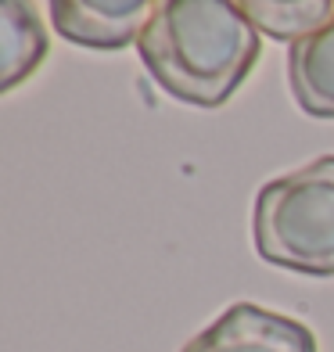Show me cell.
Returning <instances> with one entry per match:
<instances>
[{"instance_id":"1","label":"cell","mask_w":334,"mask_h":352,"mask_svg":"<svg viewBox=\"0 0 334 352\" xmlns=\"http://www.w3.org/2000/svg\"><path fill=\"white\" fill-rule=\"evenodd\" d=\"M137 54L172 101L219 108L256 69L263 33L241 0H155Z\"/></svg>"},{"instance_id":"2","label":"cell","mask_w":334,"mask_h":352,"mask_svg":"<svg viewBox=\"0 0 334 352\" xmlns=\"http://www.w3.org/2000/svg\"><path fill=\"white\" fill-rule=\"evenodd\" d=\"M252 245L277 270L334 277V155H320L259 187Z\"/></svg>"},{"instance_id":"3","label":"cell","mask_w":334,"mask_h":352,"mask_svg":"<svg viewBox=\"0 0 334 352\" xmlns=\"http://www.w3.org/2000/svg\"><path fill=\"white\" fill-rule=\"evenodd\" d=\"M180 352H320V345L302 320L256 302H234Z\"/></svg>"},{"instance_id":"4","label":"cell","mask_w":334,"mask_h":352,"mask_svg":"<svg viewBox=\"0 0 334 352\" xmlns=\"http://www.w3.org/2000/svg\"><path fill=\"white\" fill-rule=\"evenodd\" d=\"M61 40L90 51L137 47L155 11V0H47Z\"/></svg>"},{"instance_id":"5","label":"cell","mask_w":334,"mask_h":352,"mask_svg":"<svg viewBox=\"0 0 334 352\" xmlns=\"http://www.w3.org/2000/svg\"><path fill=\"white\" fill-rule=\"evenodd\" d=\"M288 87L313 119H334V11L331 19L288 47Z\"/></svg>"},{"instance_id":"6","label":"cell","mask_w":334,"mask_h":352,"mask_svg":"<svg viewBox=\"0 0 334 352\" xmlns=\"http://www.w3.org/2000/svg\"><path fill=\"white\" fill-rule=\"evenodd\" d=\"M0 43H4L0 90L11 94L47 58V33H43L36 8L29 0H4V11H0Z\"/></svg>"},{"instance_id":"7","label":"cell","mask_w":334,"mask_h":352,"mask_svg":"<svg viewBox=\"0 0 334 352\" xmlns=\"http://www.w3.org/2000/svg\"><path fill=\"white\" fill-rule=\"evenodd\" d=\"M241 8L263 36L291 47L331 19L334 0H241Z\"/></svg>"}]
</instances>
